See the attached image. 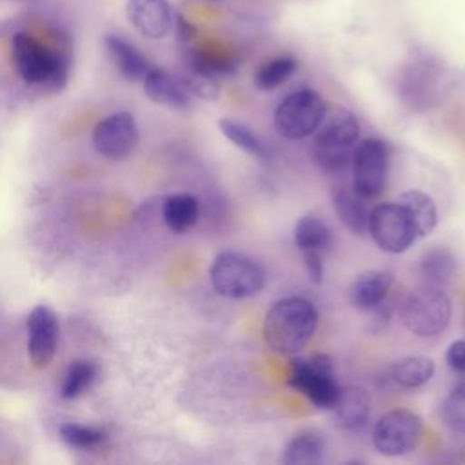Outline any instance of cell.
<instances>
[{"label": "cell", "mask_w": 465, "mask_h": 465, "mask_svg": "<svg viewBox=\"0 0 465 465\" xmlns=\"http://www.w3.org/2000/svg\"><path fill=\"white\" fill-rule=\"evenodd\" d=\"M11 56L20 78L31 85L56 91L62 89L69 78V53L60 45L51 47L27 31L13 35Z\"/></svg>", "instance_id": "cell-1"}, {"label": "cell", "mask_w": 465, "mask_h": 465, "mask_svg": "<svg viewBox=\"0 0 465 465\" xmlns=\"http://www.w3.org/2000/svg\"><path fill=\"white\" fill-rule=\"evenodd\" d=\"M318 327L316 307L302 298L289 296L276 302L265 314V343L280 354H294L309 343Z\"/></svg>", "instance_id": "cell-2"}, {"label": "cell", "mask_w": 465, "mask_h": 465, "mask_svg": "<svg viewBox=\"0 0 465 465\" xmlns=\"http://www.w3.org/2000/svg\"><path fill=\"white\" fill-rule=\"evenodd\" d=\"M360 136V124L347 109H336L314 133L312 158L325 173H340L352 160Z\"/></svg>", "instance_id": "cell-3"}, {"label": "cell", "mask_w": 465, "mask_h": 465, "mask_svg": "<svg viewBox=\"0 0 465 465\" xmlns=\"http://www.w3.org/2000/svg\"><path fill=\"white\" fill-rule=\"evenodd\" d=\"M452 303L441 287L423 285L409 292L400 303V320L407 331L432 338L449 327Z\"/></svg>", "instance_id": "cell-4"}, {"label": "cell", "mask_w": 465, "mask_h": 465, "mask_svg": "<svg viewBox=\"0 0 465 465\" xmlns=\"http://www.w3.org/2000/svg\"><path fill=\"white\" fill-rule=\"evenodd\" d=\"M209 278L218 294L227 298H247L262 291L265 271L247 254L223 251L214 256L209 267Z\"/></svg>", "instance_id": "cell-5"}, {"label": "cell", "mask_w": 465, "mask_h": 465, "mask_svg": "<svg viewBox=\"0 0 465 465\" xmlns=\"http://www.w3.org/2000/svg\"><path fill=\"white\" fill-rule=\"evenodd\" d=\"M325 100L312 89L289 93L274 111L276 131L289 140H302L316 133L325 118Z\"/></svg>", "instance_id": "cell-6"}, {"label": "cell", "mask_w": 465, "mask_h": 465, "mask_svg": "<svg viewBox=\"0 0 465 465\" xmlns=\"http://www.w3.org/2000/svg\"><path fill=\"white\" fill-rule=\"evenodd\" d=\"M289 385L300 391L318 409L329 411L334 407L341 391L334 378L332 360L327 354L292 360Z\"/></svg>", "instance_id": "cell-7"}, {"label": "cell", "mask_w": 465, "mask_h": 465, "mask_svg": "<svg viewBox=\"0 0 465 465\" xmlns=\"http://www.w3.org/2000/svg\"><path fill=\"white\" fill-rule=\"evenodd\" d=\"M374 243L391 254L407 251L418 238L416 227L409 213L396 202L376 205L369 214V227Z\"/></svg>", "instance_id": "cell-8"}, {"label": "cell", "mask_w": 465, "mask_h": 465, "mask_svg": "<svg viewBox=\"0 0 465 465\" xmlns=\"http://www.w3.org/2000/svg\"><path fill=\"white\" fill-rule=\"evenodd\" d=\"M423 432L421 418L407 409H394L380 416L372 430V443L380 454L401 456L412 450Z\"/></svg>", "instance_id": "cell-9"}, {"label": "cell", "mask_w": 465, "mask_h": 465, "mask_svg": "<svg viewBox=\"0 0 465 465\" xmlns=\"http://www.w3.org/2000/svg\"><path fill=\"white\" fill-rule=\"evenodd\" d=\"M389 145L380 138H365L352 153V187L365 200L376 198L387 182Z\"/></svg>", "instance_id": "cell-10"}, {"label": "cell", "mask_w": 465, "mask_h": 465, "mask_svg": "<svg viewBox=\"0 0 465 465\" xmlns=\"http://www.w3.org/2000/svg\"><path fill=\"white\" fill-rule=\"evenodd\" d=\"M93 143L100 154L111 160L129 156L138 143V125L133 114L120 111L98 122L93 133Z\"/></svg>", "instance_id": "cell-11"}, {"label": "cell", "mask_w": 465, "mask_h": 465, "mask_svg": "<svg viewBox=\"0 0 465 465\" xmlns=\"http://www.w3.org/2000/svg\"><path fill=\"white\" fill-rule=\"evenodd\" d=\"M58 345V320L47 305H36L27 316V349L36 367H45Z\"/></svg>", "instance_id": "cell-12"}, {"label": "cell", "mask_w": 465, "mask_h": 465, "mask_svg": "<svg viewBox=\"0 0 465 465\" xmlns=\"http://www.w3.org/2000/svg\"><path fill=\"white\" fill-rule=\"evenodd\" d=\"M125 15L131 25L151 40H160L173 29L174 13L167 0H127Z\"/></svg>", "instance_id": "cell-13"}, {"label": "cell", "mask_w": 465, "mask_h": 465, "mask_svg": "<svg viewBox=\"0 0 465 465\" xmlns=\"http://www.w3.org/2000/svg\"><path fill=\"white\" fill-rule=\"evenodd\" d=\"M143 91L158 105L171 109H187L191 105V94L182 84L180 76H174L163 69L153 67L147 76L142 80Z\"/></svg>", "instance_id": "cell-14"}, {"label": "cell", "mask_w": 465, "mask_h": 465, "mask_svg": "<svg viewBox=\"0 0 465 465\" xmlns=\"http://www.w3.org/2000/svg\"><path fill=\"white\" fill-rule=\"evenodd\" d=\"M371 396L363 387L351 385L340 391V396L331 409L334 414V421L340 429L356 430L363 427L371 414Z\"/></svg>", "instance_id": "cell-15"}, {"label": "cell", "mask_w": 465, "mask_h": 465, "mask_svg": "<svg viewBox=\"0 0 465 465\" xmlns=\"http://www.w3.org/2000/svg\"><path fill=\"white\" fill-rule=\"evenodd\" d=\"M104 45L118 73L131 82L143 80L147 73L153 69V65L140 53V49L118 35H105Z\"/></svg>", "instance_id": "cell-16"}, {"label": "cell", "mask_w": 465, "mask_h": 465, "mask_svg": "<svg viewBox=\"0 0 465 465\" xmlns=\"http://www.w3.org/2000/svg\"><path fill=\"white\" fill-rule=\"evenodd\" d=\"M392 274L385 271H365L349 287V300L360 311H374L387 298Z\"/></svg>", "instance_id": "cell-17"}, {"label": "cell", "mask_w": 465, "mask_h": 465, "mask_svg": "<svg viewBox=\"0 0 465 465\" xmlns=\"http://www.w3.org/2000/svg\"><path fill=\"white\" fill-rule=\"evenodd\" d=\"M332 205L338 218L351 229L354 234H365L369 227L371 211L365 205V198L360 196L354 187H336L332 191Z\"/></svg>", "instance_id": "cell-18"}, {"label": "cell", "mask_w": 465, "mask_h": 465, "mask_svg": "<svg viewBox=\"0 0 465 465\" xmlns=\"http://www.w3.org/2000/svg\"><path fill=\"white\" fill-rule=\"evenodd\" d=\"M325 441L318 432L302 430L292 436L282 454V461L287 465H314L323 460Z\"/></svg>", "instance_id": "cell-19"}, {"label": "cell", "mask_w": 465, "mask_h": 465, "mask_svg": "<svg viewBox=\"0 0 465 465\" xmlns=\"http://www.w3.org/2000/svg\"><path fill=\"white\" fill-rule=\"evenodd\" d=\"M398 203L409 213L418 236H427L438 223V211L434 200L418 189H411L400 194Z\"/></svg>", "instance_id": "cell-20"}, {"label": "cell", "mask_w": 465, "mask_h": 465, "mask_svg": "<svg viewBox=\"0 0 465 465\" xmlns=\"http://www.w3.org/2000/svg\"><path fill=\"white\" fill-rule=\"evenodd\" d=\"M200 203L193 194H171L162 203V218L173 232H185L196 222Z\"/></svg>", "instance_id": "cell-21"}, {"label": "cell", "mask_w": 465, "mask_h": 465, "mask_svg": "<svg viewBox=\"0 0 465 465\" xmlns=\"http://www.w3.org/2000/svg\"><path fill=\"white\" fill-rule=\"evenodd\" d=\"M436 365L427 356H405L394 361L389 369L391 380L403 389H416L425 385L434 376Z\"/></svg>", "instance_id": "cell-22"}, {"label": "cell", "mask_w": 465, "mask_h": 465, "mask_svg": "<svg viewBox=\"0 0 465 465\" xmlns=\"http://www.w3.org/2000/svg\"><path fill=\"white\" fill-rule=\"evenodd\" d=\"M420 272L427 285H447L456 272V258L445 247H430L420 258Z\"/></svg>", "instance_id": "cell-23"}, {"label": "cell", "mask_w": 465, "mask_h": 465, "mask_svg": "<svg viewBox=\"0 0 465 465\" xmlns=\"http://www.w3.org/2000/svg\"><path fill=\"white\" fill-rule=\"evenodd\" d=\"M294 243L302 252H325L332 243V232L316 216H303L294 225Z\"/></svg>", "instance_id": "cell-24"}, {"label": "cell", "mask_w": 465, "mask_h": 465, "mask_svg": "<svg viewBox=\"0 0 465 465\" xmlns=\"http://www.w3.org/2000/svg\"><path fill=\"white\" fill-rule=\"evenodd\" d=\"M298 62L292 56H276L262 64L254 74V84L262 91H272L285 84L296 71Z\"/></svg>", "instance_id": "cell-25"}, {"label": "cell", "mask_w": 465, "mask_h": 465, "mask_svg": "<svg viewBox=\"0 0 465 465\" xmlns=\"http://www.w3.org/2000/svg\"><path fill=\"white\" fill-rule=\"evenodd\" d=\"M98 374V369L93 361L89 360H74L65 371L64 383H62V398L73 400L78 398L82 392H85L91 383L94 381Z\"/></svg>", "instance_id": "cell-26"}, {"label": "cell", "mask_w": 465, "mask_h": 465, "mask_svg": "<svg viewBox=\"0 0 465 465\" xmlns=\"http://www.w3.org/2000/svg\"><path fill=\"white\" fill-rule=\"evenodd\" d=\"M187 67L194 69L198 73H203L207 76L218 78V76L234 73L236 64L227 54H218L214 51H203V49H193L187 54Z\"/></svg>", "instance_id": "cell-27"}, {"label": "cell", "mask_w": 465, "mask_h": 465, "mask_svg": "<svg viewBox=\"0 0 465 465\" xmlns=\"http://www.w3.org/2000/svg\"><path fill=\"white\" fill-rule=\"evenodd\" d=\"M220 131L223 133V136H227L236 147L243 149L245 153L256 156V158H267V149L263 145V142L252 133L251 127H247L242 122L231 120V118H222L218 122Z\"/></svg>", "instance_id": "cell-28"}, {"label": "cell", "mask_w": 465, "mask_h": 465, "mask_svg": "<svg viewBox=\"0 0 465 465\" xmlns=\"http://www.w3.org/2000/svg\"><path fill=\"white\" fill-rule=\"evenodd\" d=\"M60 438L65 445L73 449H94L105 441V432L96 427H87L80 423H62L58 427Z\"/></svg>", "instance_id": "cell-29"}, {"label": "cell", "mask_w": 465, "mask_h": 465, "mask_svg": "<svg viewBox=\"0 0 465 465\" xmlns=\"http://www.w3.org/2000/svg\"><path fill=\"white\" fill-rule=\"evenodd\" d=\"M443 421L458 432H465V381L458 383L441 405Z\"/></svg>", "instance_id": "cell-30"}, {"label": "cell", "mask_w": 465, "mask_h": 465, "mask_svg": "<svg viewBox=\"0 0 465 465\" xmlns=\"http://www.w3.org/2000/svg\"><path fill=\"white\" fill-rule=\"evenodd\" d=\"M180 80L185 85V89L189 91V94L196 96V98L214 100L218 96V93H220L216 78L207 76V74L198 73V71L189 69V67H187V71L183 74H180Z\"/></svg>", "instance_id": "cell-31"}, {"label": "cell", "mask_w": 465, "mask_h": 465, "mask_svg": "<svg viewBox=\"0 0 465 465\" xmlns=\"http://www.w3.org/2000/svg\"><path fill=\"white\" fill-rule=\"evenodd\" d=\"M447 365L456 372L465 376V340H456L449 345L445 354Z\"/></svg>", "instance_id": "cell-32"}, {"label": "cell", "mask_w": 465, "mask_h": 465, "mask_svg": "<svg viewBox=\"0 0 465 465\" xmlns=\"http://www.w3.org/2000/svg\"><path fill=\"white\" fill-rule=\"evenodd\" d=\"M303 263L307 276L312 283H322L323 280V252H303Z\"/></svg>", "instance_id": "cell-33"}, {"label": "cell", "mask_w": 465, "mask_h": 465, "mask_svg": "<svg viewBox=\"0 0 465 465\" xmlns=\"http://www.w3.org/2000/svg\"><path fill=\"white\" fill-rule=\"evenodd\" d=\"M173 29L176 33V38L182 42V44H189L194 35H196V27L187 20L183 18L182 15H174V20H173Z\"/></svg>", "instance_id": "cell-34"}, {"label": "cell", "mask_w": 465, "mask_h": 465, "mask_svg": "<svg viewBox=\"0 0 465 465\" xmlns=\"http://www.w3.org/2000/svg\"><path fill=\"white\" fill-rule=\"evenodd\" d=\"M13 2H18V4H33L36 0H13Z\"/></svg>", "instance_id": "cell-35"}, {"label": "cell", "mask_w": 465, "mask_h": 465, "mask_svg": "<svg viewBox=\"0 0 465 465\" xmlns=\"http://www.w3.org/2000/svg\"><path fill=\"white\" fill-rule=\"evenodd\" d=\"M213 2H218V0H213Z\"/></svg>", "instance_id": "cell-36"}]
</instances>
